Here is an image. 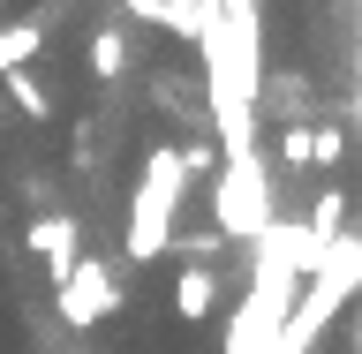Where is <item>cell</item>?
I'll return each mask as SVG.
<instances>
[{"instance_id":"obj_3","label":"cell","mask_w":362,"mask_h":354,"mask_svg":"<svg viewBox=\"0 0 362 354\" xmlns=\"http://www.w3.org/2000/svg\"><path fill=\"white\" fill-rule=\"evenodd\" d=\"M264 226H272V181H264V158L219 166V234H226V242H257Z\"/></svg>"},{"instance_id":"obj_9","label":"cell","mask_w":362,"mask_h":354,"mask_svg":"<svg viewBox=\"0 0 362 354\" xmlns=\"http://www.w3.org/2000/svg\"><path fill=\"white\" fill-rule=\"evenodd\" d=\"M90 68H98V76H121V68H129V45H121V30H98V38H90Z\"/></svg>"},{"instance_id":"obj_1","label":"cell","mask_w":362,"mask_h":354,"mask_svg":"<svg viewBox=\"0 0 362 354\" xmlns=\"http://www.w3.org/2000/svg\"><path fill=\"white\" fill-rule=\"evenodd\" d=\"M257 279L249 294L234 302L226 317V354H279V332H287V309H294V287H302V271H294V249H287V219H272L257 234Z\"/></svg>"},{"instance_id":"obj_10","label":"cell","mask_w":362,"mask_h":354,"mask_svg":"<svg viewBox=\"0 0 362 354\" xmlns=\"http://www.w3.org/2000/svg\"><path fill=\"white\" fill-rule=\"evenodd\" d=\"M8 98H16V106L30 113V121H38V113H45V90L30 83V76H8Z\"/></svg>"},{"instance_id":"obj_4","label":"cell","mask_w":362,"mask_h":354,"mask_svg":"<svg viewBox=\"0 0 362 354\" xmlns=\"http://www.w3.org/2000/svg\"><path fill=\"white\" fill-rule=\"evenodd\" d=\"M113 302H121V287H113V271L98 264V256H76V271L61 279V317L83 332V324H98V317H113Z\"/></svg>"},{"instance_id":"obj_5","label":"cell","mask_w":362,"mask_h":354,"mask_svg":"<svg viewBox=\"0 0 362 354\" xmlns=\"http://www.w3.org/2000/svg\"><path fill=\"white\" fill-rule=\"evenodd\" d=\"M30 249L45 256V279L61 287L68 271H76V256H83V249H76V219H38L30 226Z\"/></svg>"},{"instance_id":"obj_8","label":"cell","mask_w":362,"mask_h":354,"mask_svg":"<svg viewBox=\"0 0 362 354\" xmlns=\"http://www.w3.org/2000/svg\"><path fill=\"white\" fill-rule=\"evenodd\" d=\"M287 158H294V166H310V158H317V166H325V158H339V136L332 129H287Z\"/></svg>"},{"instance_id":"obj_6","label":"cell","mask_w":362,"mask_h":354,"mask_svg":"<svg viewBox=\"0 0 362 354\" xmlns=\"http://www.w3.org/2000/svg\"><path fill=\"white\" fill-rule=\"evenodd\" d=\"M211 309H219V279H211V264H181V279H174V317L204 324Z\"/></svg>"},{"instance_id":"obj_2","label":"cell","mask_w":362,"mask_h":354,"mask_svg":"<svg viewBox=\"0 0 362 354\" xmlns=\"http://www.w3.org/2000/svg\"><path fill=\"white\" fill-rule=\"evenodd\" d=\"M189 196V158L181 151H151L144 174H136V196H129V256L151 264L174 249V211Z\"/></svg>"},{"instance_id":"obj_7","label":"cell","mask_w":362,"mask_h":354,"mask_svg":"<svg viewBox=\"0 0 362 354\" xmlns=\"http://www.w3.org/2000/svg\"><path fill=\"white\" fill-rule=\"evenodd\" d=\"M38 23H8V30H0V76H23V68L38 61Z\"/></svg>"}]
</instances>
